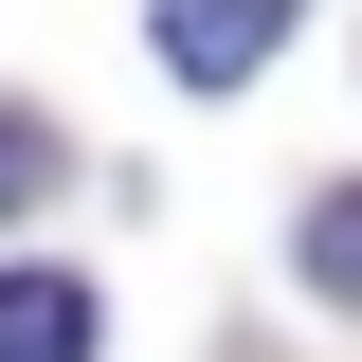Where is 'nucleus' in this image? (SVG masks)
I'll list each match as a JSON object with an SVG mask.
<instances>
[{
  "label": "nucleus",
  "mask_w": 362,
  "mask_h": 362,
  "mask_svg": "<svg viewBox=\"0 0 362 362\" xmlns=\"http://www.w3.org/2000/svg\"><path fill=\"white\" fill-rule=\"evenodd\" d=\"M272 37H290V0H163V73L181 90H235Z\"/></svg>",
  "instance_id": "f257e3e1"
},
{
  "label": "nucleus",
  "mask_w": 362,
  "mask_h": 362,
  "mask_svg": "<svg viewBox=\"0 0 362 362\" xmlns=\"http://www.w3.org/2000/svg\"><path fill=\"white\" fill-rule=\"evenodd\" d=\"M90 344H109V308L73 272H0V362H90Z\"/></svg>",
  "instance_id": "f03ea898"
},
{
  "label": "nucleus",
  "mask_w": 362,
  "mask_h": 362,
  "mask_svg": "<svg viewBox=\"0 0 362 362\" xmlns=\"http://www.w3.org/2000/svg\"><path fill=\"white\" fill-rule=\"evenodd\" d=\"M308 290H326V308H362V181H326V199H308Z\"/></svg>",
  "instance_id": "7ed1b4c3"
},
{
  "label": "nucleus",
  "mask_w": 362,
  "mask_h": 362,
  "mask_svg": "<svg viewBox=\"0 0 362 362\" xmlns=\"http://www.w3.org/2000/svg\"><path fill=\"white\" fill-rule=\"evenodd\" d=\"M37 199H54V127H37V109H0V218H37Z\"/></svg>",
  "instance_id": "20e7f679"
}]
</instances>
